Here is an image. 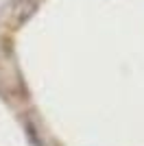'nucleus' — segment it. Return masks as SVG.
Masks as SVG:
<instances>
[{
    "mask_svg": "<svg viewBox=\"0 0 144 146\" xmlns=\"http://www.w3.org/2000/svg\"><path fill=\"white\" fill-rule=\"evenodd\" d=\"M33 9H35V2H33V0H15L13 7H11V13L18 20H26L31 13H33Z\"/></svg>",
    "mask_w": 144,
    "mask_h": 146,
    "instance_id": "obj_1",
    "label": "nucleus"
}]
</instances>
